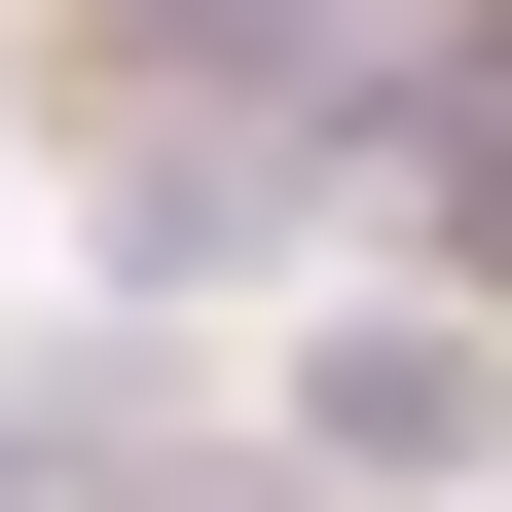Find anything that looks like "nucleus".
Wrapping results in <instances>:
<instances>
[{
    "label": "nucleus",
    "instance_id": "f257e3e1",
    "mask_svg": "<svg viewBox=\"0 0 512 512\" xmlns=\"http://www.w3.org/2000/svg\"><path fill=\"white\" fill-rule=\"evenodd\" d=\"M366 147H439V256L512 293V0H439L403 74H366Z\"/></svg>",
    "mask_w": 512,
    "mask_h": 512
},
{
    "label": "nucleus",
    "instance_id": "f03ea898",
    "mask_svg": "<svg viewBox=\"0 0 512 512\" xmlns=\"http://www.w3.org/2000/svg\"><path fill=\"white\" fill-rule=\"evenodd\" d=\"M293 439H330V476H476V330H330Z\"/></svg>",
    "mask_w": 512,
    "mask_h": 512
},
{
    "label": "nucleus",
    "instance_id": "7ed1b4c3",
    "mask_svg": "<svg viewBox=\"0 0 512 512\" xmlns=\"http://www.w3.org/2000/svg\"><path fill=\"white\" fill-rule=\"evenodd\" d=\"M110 476H183L147 366H0V512H110Z\"/></svg>",
    "mask_w": 512,
    "mask_h": 512
},
{
    "label": "nucleus",
    "instance_id": "20e7f679",
    "mask_svg": "<svg viewBox=\"0 0 512 512\" xmlns=\"http://www.w3.org/2000/svg\"><path fill=\"white\" fill-rule=\"evenodd\" d=\"M110 37H147V74H220V37H256V74H293V0H110Z\"/></svg>",
    "mask_w": 512,
    "mask_h": 512
}]
</instances>
